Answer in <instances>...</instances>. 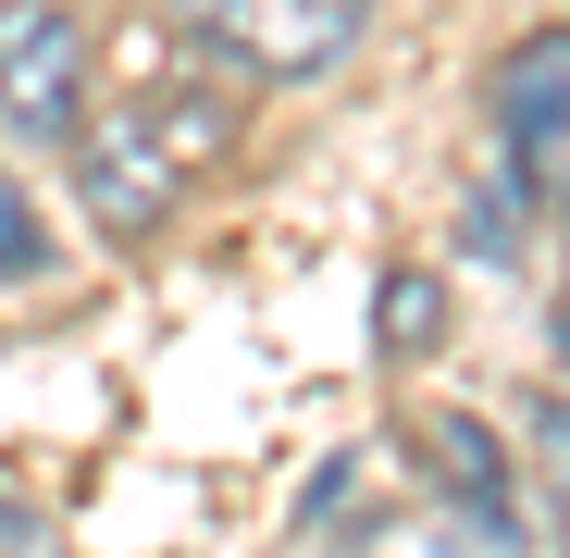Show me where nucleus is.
Listing matches in <instances>:
<instances>
[{
  "label": "nucleus",
  "mask_w": 570,
  "mask_h": 558,
  "mask_svg": "<svg viewBox=\"0 0 570 558\" xmlns=\"http://www.w3.org/2000/svg\"><path fill=\"white\" fill-rule=\"evenodd\" d=\"M62 149H75V199L100 212V236H149V224H174L212 125H174V100H125V112H75Z\"/></svg>",
  "instance_id": "1"
},
{
  "label": "nucleus",
  "mask_w": 570,
  "mask_h": 558,
  "mask_svg": "<svg viewBox=\"0 0 570 558\" xmlns=\"http://www.w3.org/2000/svg\"><path fill=\"white\" fill-rule=\"evenodd\" d=\"M75 112H87V26L62 0H0V125L75 137Z\"/></svg>",
  "instance_id": "2"
},
{
  "label": "nucleus",
  "mask_w": 570,
  "mask_h": 558,
  "mask_svg": "<svg viewBox=\"0 0 570 558\" xmlns=\"http://www.w3.org/2000/svg\"><path fill=\"white\" fill-rule=\"evenodd\" d=\"M497 137H509L521 186L570 199V26H546L497 62Z\"/></svg>",
  "instance_id": "3"
},
{
  "label": "nucleus",
  "mask_w": 570,
  "mask_h": 558,
  "mask_svg": "<svg viewBox=\"0 0 570 558\" xmlns=\"http://www.w3.org/2000/svg\"><path fill=\"white\" fill-rule=\"evenodd\" d=\"M360 13L372 0H199V26L248 62V75H323V62H347V38H360Z\"/></svg>",
  "instance_id": "4"
},
{
  "label": "nucleus",
  "mask_w": 570,
  "mask_h": 558,
  "mask_svg": "<svg viewBox=\"0 0 570 558\" xmlns=\"http://www.w3.org/2000/svg\"><path fill=\"white\" fill-rule=\"evenodd\" d=\"M422 459H434V484L484 521V533H521V497H509V459H497V434L484 422H459V410H434L422 422Z\"/></svg>",
  "instance_id": "5"
},
{
  "label": "nucleus",
  "mask_w": 570,
  "mask_h": 558,
  "mask_svg": "<svg viewBox=\"0 0 570 558\" xmlns=\"http://www.w3.org/2000/svg\"><path fill=\"white\" fill-rule=\"evenodd\" d=\"M372 347H385V360H434V347H446V273H385Z\"/></svg>",
  "instance_id": "6"
},
{
  "label": "nucleus",
  "mask_w": 570,
  "mask_h": 558,
  "mask_svg": "<svg viewBox=\"0 0 570 558\" xmlns=\"http://www.w3.org/2000/svg\"><path fill=\"white\" fill-rule=\"evenodd\" d=\"M533 509H546V546L570 558V410H533Z\"/></svg>",
  "instance_id": "7"
},
{
  "label": "nucleus",
  "mask_w": 570,
  "mask_h": 558,
  "mask_svg": "<svg viewBox=\"0 0 570 558\" xmlns=\"http://www.w3.org/2000/svg\"><path fill=\"white\" fill-rule=\"evenodd\" d=\"M26 273H50V236H38V212H26V186L0 174V286H26Z\"/></svg>",
  "instance_id": "8"
},
{
  "label": "nucleus",
  "mask_w": 570,
  "mask_h": 558,
  "mask_svg": "<svg viewBox=\"0 0 570 558\" xmlns=\"http://www.w3.org/2000/svg\"><path fill=\"white\" fill-rule=\"evenodd\" d=\"M558 360H570V311H558Z\"/></svg>",
  "instance_id": "9"
}]
</instances>
